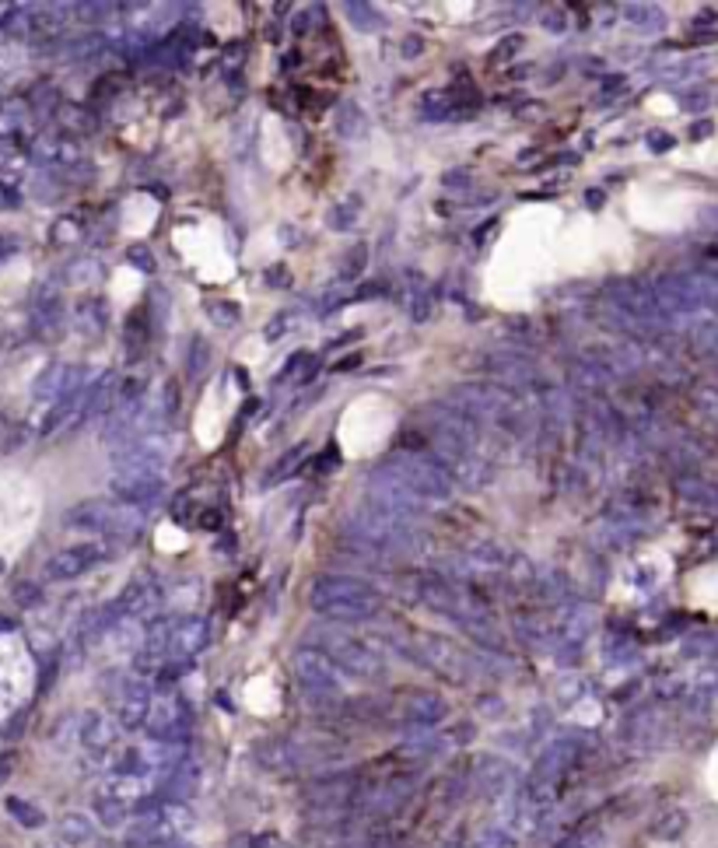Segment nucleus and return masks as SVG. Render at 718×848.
I'll return each instance as SVG.
<instances>
[{
	"label": "nucleus",
	"mask_w": 718,
	"mask_h": 848,
	"mask_svg": "<svg viewBox=\"0 0 718 848\" xmlns=\"http://www.w3.org/2000/svg\"><path fill=\"white\" fill-rule=\"evenodd\" d=\"M312 607L330 620H368L378 610V593L354 575H323L312 586Z\"/></svg>",
	"instance_id": "1"
},
{
	"label": "nucleus",
	"mask_w": 718,
	"mask_h": 848,
	"mask_svg": "<svg viewBox=\"0 0 718 848\" xmlns=\"http://www.w3.org/2000/svg\"><path fill=\"white\" fill-rule=\"evenodd\" d=\"M67 526L74 529H88V533H102L109 541H130L144 529V516L133 505L123 502H105V498H92L81 502L67 512Z\"/></svg>",
	"instance_id": "2"
},
{
	"label": "nucleus",
	"mask_w": 718,
	"mask_h": 848,
	"mask_svg": "<svg viewBox=\"0 0 718 848\" xmlns=\"http://www.w3.org/2000/svg\"><path fill=\"white\" fill-rule=\"evenodd\" d=\"M386 471L411 491V495H417L421 502H435V498H448L453 495V474L445 471V466H438L435 460L428 456H393L386 463Z\"/></svg>",
	"instance_id": "3"
},
{
	"label": "nucleus",
	"mask_w": 718,
	"mask_h": 848,
	"mask_svg": "<svg viewBox=\"0 0 718 848\" xmlns=\"http://www.w3.org/2000/svg\"><path fill=\"white\" fill-rule=\"evenodd\" d=\"M320 642H323V656H330V663L333 666H344L347 674H357V677H375L378 669H383V663H378V656L368 649V645H362L357 638H351V635H344V632H336V628H330V632H323L320 635Z\"/></svg>",
	"instance_id": "4"
},
{
	"label": "nucleus",
	"mask_w": 718,
	"mask_h": 848,
	"mask_svg": "<svg viewBox=\"0 0 718 848\" xmlns=\"http://www.w3.org/2000/svg\"><path fill=\"white\" fill-rule=\"evenodd\" d=\"M105 557H109V551L102 544H71V547L57 551L50 562L42 565V575H47L50 583H71V578L102 565Z\"/></svg>",
	"instance_id": "5"
},
{
	"label": "nucleus",
	"mask_w": 718,
	"mask_h": 848,
	"mask_svg": "<svg viewBox=\"0 0 718 848\" xmlns=\"http://www.w3.org/2000/svg\"><path fill=\"white\" fill-rule=\"evenodd\" d=\"M144 729L154 736V740L175 744L179 736H183V729H186V701H183V698H175V695L151 698V708H148Z\"/></svg>",
	"instance_id": "6"
},
{
	"label": "nucleus",
	"mask_w": 718,
	"mask_h": 848,
	"mask_svg": "<svg viewBox=\"0 0 718 848\" xmlns=\"http://www.w3.org/2000/svg\"><path fill=\"white\" fill-rule=\"evenodd\" d=\"M295 674L309 690H320V695H333L341 687V674L330 663V656H323L320 649H299L295 653Z\"/></svg>",
	"instance_id": "7"
},
{
	"label": "nucleus",
	"mask_w": 718,
	"mask_h": 848,
	"mask_svg": "<svg viewBox=\"0 0 718 848\" xmlns=\"http://www.w3.org/2000/svg\"><path fill=\"white\" fill-rule=\"evenodd\" d=\"M112 491H117V498L123 505H148L154 498H162L165 491V481L162 474H117L112 477Z\"/></svg>",
	"instance_id": "8"
},
{
	"label": "nucleus",
	"mask_w": 718,
	"mask_h": 848,
	"mask_svg": "<svg viewBox=\"0 0 718 848\" xmlns=\"http://www.w3.org/2000/svg\"><path fill=\"white\" fill-rule=\"evenodd\" d=\"M148 708H151L148 687L130 684V687L123 690V698H120V723H123L127 729H141L144 719H148Z\"/></svg>",
	"instance_id": "9"
},
{
	"label": "nucleus",
	"mask_w": 718,
	"mask_h": 848,
	"mask_svg": "<svg viewBox=\"0 0 718 848\" xmlns=\"http://www.w3.org/2000/svg\"><path fill=\"white\" fill-rule=\"evenodd\" d=\"M677 495H680L687 505L701 508V512H718V487L708 484V481H701V477H680Z\"/></svg>",
	"instance_id": "10"
},
{
	"label": "nucleus",
	"mask_w": 718,
	"mask_h": 848,
	"mask_svg": "<svg viewBox=\"0 0 718 848\" xmlns=\"http://www.w3.org/2000/svg\"><path fill=\"white\" fill-rule=\"evenodd\" d=\"M78 736H81V744L88 750H109L112 740H117V723H109L105 716H88L81 723Z\"/></svg>",
	"instance_id": "11"
},
{
	"label": "nucleus",
	"mask_w": 718,
	"mask_h": 848,
	"mask_svg": "<svg viewBox=\"0 0 718 848\" xmlns=\"http://www.w3.org/2000/svg\"><path fill=\"white\" fill-rule=\"evenodd\" d=\"M403 711H407L414 723L432 726L445 716V701L438 695H411L407 701H403Z\"/></svg>",
	"instance_id": "12"
},
{
	"label": "nucleus",
	"mask_w": 718,
	"mask_h": 848,
	"mask_svg": "<svg viewBox=\"0 0 718 848\" xmlns=\"http://www.w3.org/2000/svg\"><path fill=\"white\" fill-rule=\"evenodd\" d=\"M60 835H63V841H92L95 838V824L88 820L84 814H67L60 820Z\"/></svg>",
	"instance_id": "13"
},
{
	"label": "nucleus",
	"mask_w": 718,
	"mask_h": 848,
	"mask_svg": "<svg viewBox=\"0 0 718 848\" xmlns=\"http://www.w3.org/2000/svg\"><path fill=\"white\" fill-rule=\"evenodd\" d=\"M8 810H11V817H14V820L26 824V828H39V824H42V814L32 807V802L18 799V796H11V799H8Z\"/></svg>",
	"instance_id": "14"
},
{
	"label": "nucleus",
	"mask_w": 718,
	"mask_h": 848,
	"mask_svg": "<svg viewBox=\"0 0 718 848\" xmlns=\"http://www.w3.org/2000/svg\"><path fill=\"white\" fill-rule=\"evenodd\" d=\"M211 316H214V323H221V326H235V323H239V305H232V302H214V305H211Z\"/></svg>",
	"instance_id": "15"
},
{
	"label": "nucleus",
	"mask_w": 718,
	"mask_h": 848,
	"mask_svg": "<svg viewBox=\"0 0 718 848\" xmlns=\"http://www.w3.org/2000/svg\"><path fill=\"white\" fill-rule=\"evenodd\" d=\"M14 599L21 607H36L39 599H42V586H36V583H21L18 589H14Z\"/></svg>",
	"instance_id": "16"
},
{
	"label": "nucleus",
	"mask_w": 718,
	"mask_h": 848,
	"mask_svg": "<svg viewBox=\"0 0 718 848\" xmlns=\"http://www.w3.org/2000/svg\"><path fill=\"white\" fill-rule=\"evenodd\" d=\"M130 260H141L138 263L141 271H154V260H151V253L144 250V245H130Z\"/></svg>",
	"instance_id": "17"
},
{
	"label": "nucleus",
	"mask_w": 718,
	"mask_h": 848,
	"mask_svg": "<svg viewBox=\"0 0 718 848\" xmlns=\"http://www.w3.org/2000/svg\"><path fill=\"white\" fill-rule=\"evenodd\" d=\"M648 148L666 151V148H673V138H669V133H648Z\"/></svg>",
	"instance_id": "18"
},
{
	"label": "nucleus",
	"mask_w": 718,
	"mask_h": 848,
	"mask_svg": "<svg viewBox=\"0 0 718 848\" xmlns=\"http://www.w3.org/2000/svg\"><path fill=\"white\" fill-rule=\"evenodd\" d=\"M512 50H519V36H512V39L505 42L502 50H495V53H491V60H502V57H508Z\"/></svg>",
	"instance_id": "19"
},
{
	"label": "nucleus",
	"mask_w": 718,
	"mask_h": 848,
	"mask_svg": "<svg viewBox=\"0 0 718 848\" xmlns=\"http://www.w3.org/2000/svg\"><path fill=\"white\" fill-rule=\"evenodd\" d=\"M295 460H299V450H295V453H287V456L281 460V466H277V474H274V477H284V474L291 471V463H295Z\"/></svg>",
	"instance_id": "20"
},
{
	"label": "nucleus",
	"mask_w": 718,
	"mask_h": 848,
	"mask_svg": "<svg viewBox=\"0 0 718 848\" xmlns=\"http://www.w3.org/2000/svg\"><path fill=\"white\" fill-rule=\"evenodd\" d=\"M8 775H11V761H4V757H0V783H4Z\"/></svg>",
	"instance_id": "21"
},
{
	"label": "nucleus",
	"mask_w": 718,
	"mask_h": 848,
	"mask_svg": "<svg viewBox=\"0 0 718 848\" xmlns=\"http://www.w3.org/2000/svg\"><path fill=\"white\" fill-rule=\"evenodd\" d=\"M39 848H60V845H57V841H42Z\"/></svg>",
	"instance_id": "22"
}]
</instances>
